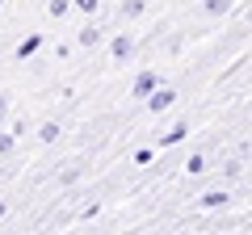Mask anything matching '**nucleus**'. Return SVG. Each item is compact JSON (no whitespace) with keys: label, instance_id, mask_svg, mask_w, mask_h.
<instances>
[{"label":"nucleus","instance_id":"obj_1","mask_svg":"<svg viewBox=\"0 0 252 235\" xmlns=\"http://www.w3.org/2000/svg\"><path fill=\"white\" fill-rule=\"evenodd\" d=\"M76 4H80V9H89V13L97 9V0H76Z\"/></svg>","mask_w":252,"mask_h":235}]
</instances>
